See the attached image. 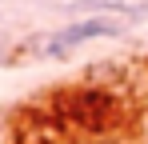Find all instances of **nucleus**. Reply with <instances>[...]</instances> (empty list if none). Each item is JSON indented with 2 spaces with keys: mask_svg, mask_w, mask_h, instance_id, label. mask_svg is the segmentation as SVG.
<instances>
[{
  "mask_svg": "<svg viewBox=\"0 0 148 144\" xmlns=\"http://www.w3.org/2000/svg\"><path fill=\"white\" fill-rule=\"evenodd\" d=\"M124 24L112 20V16H88V20H76L68 28H60V32H52V40L44 44L48 56H68L72 48L88 44V40H104V36H120Z\"/></svg>",
  "mask_w": 148,
  "mask_h": 144,
  "instance_id": "obj_1",
  "label": "nucleus"
},
{
  "mask_svg": "<svg viewBox=\"0 0 148 144\" xmlns=\"http://www.w3.org/2000/svg\"><path fill=\"white\" fill-rule=\"evenodd\" d=\"M80 4H92L104 12H124V16H144L148 12V0H80Z\"/></svg>",
  "mask_w": 148,
  "mask_h": 144,
  "instance_id": "obj_2",
  "label": "nucleus"
}]
</instances>
